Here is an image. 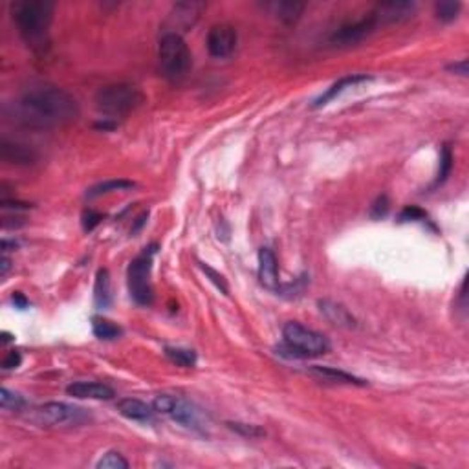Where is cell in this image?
I'll use <instances>...</instances> for the list:
<instances>
[{"label":"cell","instance_id":"cell-28","mask_svg":"<svg viewBox=\"0 0 469 469\" xmlns=\"http://www.w3.org/2000/svg\"><path fill=\"white\" fill-rule=\"evenodd\" d=\"M95 468L97 469H126L129 468V462L123 458L121 453L109 451L100 462H97Z\"/></svg>","mask_w":469,"mask_h":469},{"label":"cell","instance_id":"cell-11","mask_svg":"<svg viewBox=\"0 0 469 469\" xmlns=\"http://www.w3.org/2000/svg\"><path fill=\"white\" fill-rule=\"evenodd\" d=\"M206 44H208V50L213 57H230L237 48V32L230 24H217L209 30Z\"/></svg>","mask_w":469,"mask_h":469},{"label":"cell","instance_id":"cell-21","mask_svg":"<svg viewBox=\"0 0 469 469\" xmlns=\"http://www.w3.org/2000/svg\"><path fill=\"white\" fill-rule=\"evenodd\" d=\"M94 301L97 308H107L112 301V288H110V273L109 270H100L95 275L94 286Z\"/></svg>","mask_w":469,"mask_h":469},{"label":"cell","instance_id":"cell-12","mask_svg":"<svg viewBox=\"0 0 469 469\" xmlns=\"http://www.w3.org/2000/svg\"><path fill=\"white\" fill-rule=\"evenodd\" d=\"M418 6L415 2H384L372 11L378 24H394L403 23L415 17Z\"/></svg>","mask_w":469,"mask_h":469},{"label":"cell","instance_id":"cell-37","mask_svg":"<svg viewBox=\"0 0 469 469\" xmlns=\"http://www.w3.org/2000/svg\"><path fill=\"white\" fill-rule=\"evenodd\" d=\"M9 268H11V261L8 259V255H4V257H2V270H0V275L2 277L8 275Z\"/></svg>","mask_w":469,"mask_h":469},{"label":"cell","instance_id":"cell-14","mask_svg":"<svg viewBox=\"0 0 469 469\" xmlns=\"http://www.w3.org/2000/svg\"><path fill=\"white\" fill-rule=\"evenodd\" d=\"M66 393L79 400H112L116 396L109 385L97 384V381H76L68 385Z\"/></svg>","mask_w":469,"mask_h":469},{"label":"cell","instance_id":"cell-27","mask_svg":"<svg viewBox=\"0 0 469 469\" xmlns=\"http://www.w3.org/2000/svg\"><path fill=\"white\" fill-rule=\"evenodd\" d=\"M453 169V153L449 145H444L442 154H440V169H438L437 176V184H444L447 180V176Z\"/></svg>","mask_w":469,"mask_h":469},{"label":"cell","instance_id":"cell-35","mask_svg":"<svg viewBox=\"0 0 469 469\" xmlns=\"http://www.w3.org/2000/svg\"><path fill=\"white\" fill-rule=\"evenodd\" d=\"M447 70H451V72L458 73L462 77H468V59H462L458 63H453L447 66Z\"/></svg>","mask_w":469,"mask_h":469},{"label":"cell","instance_id":"cell-16","mask_svg":"<svg viewBox=\"0 0 469 469\" xmlns=\"http://www.w3.org/2000/svg\"><path fill=\"white\" fill-rule=\"evenodd\" d=\"M117 412L129 420H134V422H150L154 416V407L147 405L141 400H136V398H123L117 402Z\"/></svg>","mask_w":469,"mask_h":469},{"label":"cell","instance_id":"cell-20","mask_svg":"<svg viewBox=\"0 0 469 469\" xmlns=\"http://www.w3.org/2000/svg\"><path fill=\"white\" fill-rule=\"evenodd\" d=\"M310 372L314 376L321 379H328V381H334V384H347V385H365V381L356 376L348 374L345 370H338L334 367H310Z\"/></svg>","mask_w":469,"mask_h":469},{"label":"cell","instance_id":"cell-36","mask_svg":"<svg viewBox=\"0 0 469 469\" xmlns=\"http://www.w3.org/2000/svg\"><path fill=\"white\" fill-rule=\"evenodd\" d=\"M11 301H13L15 307L20 308V310L28 308V304H30V302H28V299L24 297V295L20 292H13V295H11Z\"/></svg>","mask_w":469,"mask_h":469},{"label":"cell","instance_id":"cell-1","mask_svg":"<svg viewBox=\"0 0 469 469\" xmlns=\"http://www.w3.org/2000/svg\"><path fill=\"white\" fill-rule=\"evenodd\" d=\"M79 116V103L70 92L54 85H33L13 103V117L37 131L70 125Z\"/></svg>","mask_w":469,"mask_h":469},{"label":"cell","instance_id":"cell-23","mask_svg":"<svg viewBox=\"0 0 469 469\" xmlns=\"http://www.w3.org/2000/svg\"><path fill=\"white\" fill-rule=\"evenodd\" d=\"M134 187V182L129 180H109L103 182V184L94 185L92 189H88L86 193V198H97V196H103V194H110L114 191H126Z\"/></svg>","mask_w":469,"mask_h":469},{"label":"cell","instance_id":"cell-29","mask_svg":"<svg viewBox=\"0 0 469 469\" xmlns=\"http://www.w3.org/2000/svg\"><path fill=\"white\" fill-rule=\"evenodd\" d=\"M230 425L233 431H237L239 434H242V437L246 438H259V437H264V431L262 429H259L257 425H249V424H240V422H230Z\"/></svg>","mask_w":469,"mask_h":469},{"label":"cell","instance_id":"cell-6","mask_svg":"<svg viewBox=\"0 0 469 469\" xmlns=\"http://www.w3.org/2000/svg\"><path fill=\"white\" fill-rule=\"evenodd\" d=\"M156 246L145 249L140 257H136L126 271L129 279V292L140 307H149L154 301V290L150 285V268H153V255Z\"/></svg>","mask_w":469,"mask_h":469},{"label":"cell","instance_id":"cell-5","mask_svg":"<svg viewBox=\"0 0 469 469\" xmlns=\"http://www.w3.org/2000/svg\"><path fill=\"white\" fill-rule=\"evenodd\" d=\"M158 59L162 76L169 81H182L193 66L189 46L178 33H163L158 46Z\"/></svg>","mask_w":469,"mask_h":469},{"label":"cell","instance_id":"cell-2","mask_svg":"<svg viewBox=\"0 0 469 469\" xmlns=\"http://www.w3.org/2000/svg\"><path fill=\"white\" fill-rule=\"evenodd\" d=\"M11 18L28 44L42 48L54 18V4L48 0H17L11 4Z\"/></svg>","mask_w":469,"mask_h":469},{"label":"cell","instance_id":"cell-8","mask_svg":"<svg viewBox=\"0 0 469 469\" xmlns=\"http://www.w3.org/2000/svg\"><path fill=\"white\" fill-rule=\"evenodd\" d=\"M154 410L156 412H162V415L169 416L178 424L185 425V427H193L198 429L202 420H200L198 409L193 405V403L185 402L182 398L169 396V394H163L154 400Z\"/></svg>","mask_w":469,"mask_h":469},{"label":"cell","instance_id":"cell-26","mask_svg":"<svg viewBox=\"0 0 469 469\" xmlns=\"http://www.w3.org/2000/svg\"><path fill=\"white\" fill-rule=\"evenodd\" d=\"M0 405H2L4 410H20L26 405V402H24V398L20 394L4 387L0 391Z\"/></svg>","mask_w":469,"mask_h":469},{"label":"cell","instance_id":"cell-24","mask_svg":"<svg viewBox=\"0 0 469 469\" xmlns=\"http://www.w3.org/2000/svg\"><path fill=\"white\" fill-rule=\"evenodd\" d=\"M165 356L178 367H189L196 365V352L189 350V348H180V347H165Z\"/></svg>","mask_w":469,"mask_h":469},{"label":"cell","instance_id":"cell-22","mask_svg":"<svg viewBox=\"0 0 469 469\" xmlns=\"http://www.w3.org/2000/svg\"><path fill=\"white\" fill-rule=\"evenodd\" d=\"M92 332L97 339H103V341H112L121 336V326L116 325L114 321L107 319V317L95 316L92 317Z\"/></svg>","mask_w":469,"mask_h":469},{"label":"cell","instance_id":"cell-34","mask_svg":"<svg viewBox=\"0 0 469 469\" xmlns=\"http://www.w3.org/2000/svg\"><path fill=\"white\" fill-rule=\"evenodd\" d=\"M20 363H23V357H20V354H18L17 350H11V352H8V356L2 360V369L4 370L17 369Z\"/></svg>","mask_w":469,"mask_h":469},{"label":"cell","instance_id":"cell-30","mask_svg":"<svg viewBox=\"0 0 469 469\" xmlns=\"http://www.w3.org/2000/svg\"><path fill=\"white\" fill-rule=\"evenodd\" d=\"M398 218H400V222H424L427 220V215L416 206H407Z\"/></svg>","mask_w":469,"mask_h":469},{"label":"cell","instance_id":"cell-10","mask_svg":"<svg viewBox=\"0 0 469 469\" xmlns=\"http://www.w3.org/2000/svg\"><path fill=\"white\" fill-rule=\"evenodd\" d=\"M206 9L203 2H178L169 13L167 23H165V33H178L185 32L187 28L193 26L198 20L200 13Z\"/></svg>","mask_w":469,"mask_h":469},{"label":"cell","instance_id":"cell-19","mask_svg":"<svg viewBox=\"0 0 469 469\" xmlns=\"http://www.w3.org/2000/svg\"><path fill=\"white\" fill-rule=\"evenodd\" d=\"M264 8L286 24H293L295 20H299V17L304 11V4L301 2H266Z\"/></svg>","mask_w":469,"mask_h":469},{"label":"cell","instance_id":"cell-13","mask_svg":"<svg viewBox=\"0 0 469 469\" xmlns=\"http://www.w3.org/2000/svg\"><path fill=\"white\" fill-rule=\"evenodd\" d=\"M259 280L264 288L271 292H280L279 264H277L275 253L270 248H261L259 251Z\"/></svg>","mask_w":469,"mask_h":469},{"label":"cell","instance_id":"cell-17","mask_svg":"<svg viewBox=\"0 0 469 469\" xmlns=\"http://www.w3.org/2000/svg\"><path fill=\"white\" fill-rule=\"evenodd\" d=\"M367 81H370V77H367V76L343 77V79H339L338 83H334V85L330 86L325 94L319 95V97L314 101V107H316V109H319V107H325V105H328L330 101L336 100V97H338L341 92L347 90V88H352V86H356V85H360V83H367Z\"/></svg>","mask_w":469,"mask_h":469},{"label":"cell","instance_id":"cell-15","mask_svg":"<svg viewBox=\"0 0 469 469\" xmlns=\"http://www.w3.org/2000/svg\"><path fill=\"white\" fill-rule=\"evenodd\" d=\"M317 307H319L321 314L334 326H339V328H356V319L341 302H336L332 299H321L317 302Z\"/></svg>","mask_w":469,"mask_h":469},{"label":"cell","instance_id":"cell-3","mask_svg":"<svg viewBox=\"0 0 469 469\" xmlns=\"http://www.w3.org/2000/svg\"><path fill=\"white\" fill-rule=\"evenodd\" d=\"M283 338H285V343L279 347V354L290 360L323 356L330 350V341L325 336L301 325L297 321L286 323L283 328Z\"/></svg>","mask_w":469,"mask_h":469},{"label":"cell","instance_id":"cell-32","mask_svg":"<svg viewBox=\"0 0 469 469\" xmlns=\"http://www.w3.org/2000/svg\"><path fill=\"white\" fill-rule=\"evenodd\" d=\"M387 211H388V198L384 194V196H379V198L374 202V206L370 209V215L374 218H381L387 215Z\"/></svg>","mask_w":469,"mask_h":469},{"label":"cell","instance_id":"cell-33","mask_svg":"<svg viewBox=\"0 0 469 469\" xmlns=\"http://www.w3.org/2000/svg\"><path fill=\"white\" fill-rule=\"evenodd\" d=\"M200 266H202V270L206 271L209 277H211V280L215 283V285H217V288L220 290L222 293H227V286H226V280H224V277L218 275L217 271L213 270V268H209L208 264H200Z\"/></svg>","mask_w":469,"mask_h":469},{"label":"cell","instance_id":"cell-7","mask_svg":"<svg viewBox=\"0 0 469 469\" xmlns=\"http://www.w3.org/2000/svg\"><path fill=\"white\" fill-rule=\"evenodd\" d=\"M35 418L39 424L54 425V427H77L90 422V415L83 407L64 402L44 403L35 410Z\"/></svg>","mask_w":469,"mask_h":469},{"label":"cell","instance_id":"cell-4","mask_svg":"<svg viewBox=\"0 0 469 469\" xmlns=\"http://www.w3.org/2000/svg\"><path fill=\"white\" fill-rule=\"evenodd\" d=\"M143 103V92L138 86L129 85V83L107 85L95 94V107L103 116H107L105 119L129 116L131 112L140 109Z\"/></svg>","mask_w":469,"mask_h":469},{"label":"cell","instance_id":"cell-25","mask_svg":"<svg viewBox=\"0 0 469 469\" xmlns=\"http://www.w3.org/2000/svg\"><path fill=\"white\" fill-rule=\"evenodd\" d=\"M461 2H453V0H442V2H438V4L434 6L437 17L440 18V20H444V23L455 20V18L458 17V13H461Z\"/></svg>","mask_w":469,"mask_h":469},{"label":"cell","instance_id":"cell-9","mask_svg":"<svg viewBox=\"0 0 469 469\" xmlns=\"http://www.w3.org/2000/svg\"><path fill=\"white\" fill-rule=\"evenodd\" d=\"M378 20L372 13L365 18H360L356 23H348L336 30L334 35L330 37V42L334 46H354L357 42L365 41L370 33L376 32Z\"/></svg>","mask_w":469,"mask_h":469},{"label":"cell","instance_id":"cell-18","mask_svg":"<svg viewBox=\"0 0 469 469\" xmlns=\"http://www.w3.org/2000/svg\"><path fill=\"white\" fill-rule=\"evenodd\" d=\"M2 158L9 163H15V165H32L35 163L37 154L26 145L2 141Z\"/></svg>","mask_w":469,"mask_h":469},{"label":"cell","instance_id":"cell-31","mask_svg":"<svg viewBox=\"0 0 469 469\" xmlns=\"http://www.w3.org/2000/svg\"><path fill=\"white\" fill-rule=\"evenodd\" d=\"M101 220H103L101 213L94 211V209H88V211H85V215H83V230L92 231L95 226H100Z\"/></svg>","mask_w":469,"mask_h":469}]
</instances>
